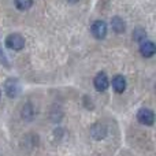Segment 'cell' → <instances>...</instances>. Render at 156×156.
I'll return each instance as SVG.
<instances>
[{
    "instance_id": "6da1fadb",
    "label": "cell",
    "mask_w": 156,
    "mask_h": 156,
    "mask_svg": "<svg viewBox=\"0 0 156 156\" xmlns=\"http://www.w3.org/2000/svg\"><path fill=\"white\" fill-rule=\"evenodd\" d=\"M5 47L8 49H12V51H21L25 47V38L18 33L10 34L5 38Z\"/></svg>"
},
{
    "instance_id": "7a4b0ae2",
    "label": "cell",
    "mask_w": 156,
    "mask_h": 156,
    "mask_svg": "<svg viewBox=\"0 0 156 156\" xmlns=\"http://www.w3.org/2000/svg\"><path fill=\"white\" fill-rule=\"evenodd\" d=\"M92 34L96 38H99V40H101V38H104L105 36H107V23H105L104 21H94L93 23H92Z\"/></svg>"
},
{
    "instance_id": "3957f363",
    "label": "cell",
    "mask_w": 156,
    "mask_h": 156,
    "mask_svg": "<svg viewBox=\"0 0 156 156\" xmlns=\"http://www.w3.org/2000/svg\"><path fill=\"white\" fill-rule=\"evenodd\" d=\"M137 121L140 122L141 125H145V126H151L154 125L155 121V115L149 108H141L137 112Z\"/></svg>"
},
{
    "instance_id": "277c9868",
    "label": "cell",
    "mask_w": 156,
    "mask_h": 156,
    "mask_svg": "<svg viewBox=\"0 0 156 156\" xmlns=\"http://www.w3.org/2000/svg\"><path fill=\"white\" fill-rule=\"evenodd\" d=\"M4 90L8 97H16L19 94V92H21V85H19V82L16 80L10 78L4 83Z\"/></svg>"
},
{
    "instance_id": "5b68a950",
    "label": "cell",
    "mask_w": 156,
    "mask_h": 156,
    "mask_svg": "<svg viewBox=\"0 0 156 156\" xmlns=\"http://www.w3.org/2000/svg\"><path fill=\"white\" fill-rule=\"evenodd\" d=\"M94 88L99 92H104L107 90V88L110 86V81H108V77L105 73H99L96 77H94Z\"/></svg>"
},
{
    "instance_id": "8992f818",
    "label": "cell",
    "mask_w": 156,
    "mask_h": 156,
    "mask_svg": "<svg viewBox=\"0 0 156 156\" xmlns=\"http://www.w3.org/2000/svg\"><path fill=\"white\" fill-rule=\"evenodd\" d=\"M155 52H156V47H155V44L152 43V41L145 40V41H143V43H141L140 54L143 55L144 58H152L155 55Z\"/></svg>"
},
{
    "instance_id": "52a82bcc",
    "label": "cell",
    "mask_w": 156,
    "mask_h": 156,
    "mask_svg": "<svg viewBox=\"0 0 156 156\" xmlns=\"http://www.w3.org/2000/svg\"><path fill=\"white\" fill-rule=\"evenodd\" d=\"M112 88L116 93H123L126 89V80L123 76H115L112 78Z\"/></svg>"
},
{
    "instance_id": "ba28073f",
    "label": "cell",
    "mask_w": 156,
    "mask_h": 156,
    "mask_svg": "<svg viewBox=\"0 0 156 156\" xmlns=\"http://www.w3.org/2000/svg\"><path fill=\"white\" fill-rule=\"evenodd\" d=\"M105 133H107L105 126L104 125H100V123L94 125V126L90 129V134H92V137H93L94 140H101V138H104Z\"/></svg>"
},
{
    "instance_id": "9c48e42d",
    "label": "cell",
    "mask_w": 156,
    "mask_h": 156,
    "mask_svg": "<svg viewBox=\"0 0 156 156\" xmlns=\"http://www.w3.org/2000/svg\"><path fill=\"white\" fill-rule=\"evenodd\" d=\"M111 26H112V29L115 30L116 33H123L125 29H126L123 19H121L119 16H114V18L111 19Z\"/></svg>"
},
{
    "instance_id": "30bf717a",
    "label": "cell",
    "mask_w": 156,
    "mask_h": 156,
    "mask_svg": "<svg viewBox=\"0 0 156 156\" xmlns=\"http://www.w3.org/2000/svg\"><path fill=\"white\" fill-rule=\"evenodd\" d=\"M15 5L18 10L26 11L33 5V0H15Z\"/></svg>"
},
{
    "instance_id": "8fae6325",
    "label": "cell",
    "mask_w": 156,
    "mask_h": 156,
    "mask_svg": "<svg viewBox=\"0 0 156 156\" xmlns=\"http://www.w3.org/2000/svg\"><path fill=\"white\" fill-rule=\"evenodd\" d=\"M133 37H134L136 41H138V43H143V41H145L147 33H145V30H143V29H137L134 33H133Z\"/></svg>"
},
{
    "instance_id": "7c38bea8",
    "label": "cell",
    "mask_w": 156,
    "mask_h": 156,
    "mask_svg": "<svg viewBox=\"0 0 156 156\" xmlns=\"http://www.w3.org/2000/svg\"><path fill=\"white\" fill-rule=\"evenodd\" d=\"M67 2H69V3H71V4H74V3H78L80 0H67Z\"/></svg>"
},
{
    "instance_id": "4fadbf2b",
    "label": "cell",
    "mask_w": 156,
    "mask_h": 156,
    "mask_svg": "<svg viewBox=\"0 0 156 156\" xmlns=\"http://www.w3.org/2000/svg\"><path fill=\"white\" fill-rule=\"evenodd\" d=\"M0 97H2V92H0Z\"/></svg>"
}]
</instances>
